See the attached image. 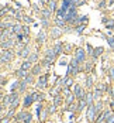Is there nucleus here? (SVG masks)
Listing matches in <instances>:
<instances>
[{
	"label": "nucleus",
	"instance_id": "obj_1",
	"mask_svg": "<svg viewBox=\"0 0 114 123\" xmlns=\"http://www.w3.org/2000/svg\"><path fill=\"white\" fill-rule=\"evenodd\" d=\"M86 119H87L89 123H96V119H97V111H96L94 103H93V105H89V106H87Z\"/></svg>",
	"mask_w": 114,
	"mask_h": 123
},
{
	"label": "nucleus",
	"instance_id": "obj_2",
	"mask_svg": "<svg viewBox=\"0 0 114 123\" xmlns=\"http://www.w3.org/2000/svg\"><path fill=\"white\" fill-rule=\"evenodd\" d=\"M72 91H73V93H75L76 99H83V98H86V93H87V91H85V88L80 85V84H75V85L72 86Z\"/></svg>",
	"mask_w": 114,
	"mask_h": 123
},
{
	"label": "nucleus",
	"instance_id": "obj_3",
	"mask_svg": "<svg viewBox=\"0 0 114 123\" xmlns=\"http://www.w3.org/2000/svg\"><path fill=\"white\" fill-rule=\"evenodd\" d=\"M73 57H75L76 60L80 62V64H82V62L86 61V51H85L83 48H77L75 51V55H73Z\"/></svg>",
	"mask_w": 114,
	"mask_h": 123
},
{
	"label": "nucleus",
	"instance_id": "obj_4",
	"mask_svg": "<svg viewBox=\"0 0 114 123\" xmlns=\"http://www.w3.org/2000/svg\"><path fill=\"white\" fill-rule=\"evenodd\" d=\"M11 58H13L11 49H6V51L0 55V62H6V64H9V62H11Z\"/></svg>",
	"mask_w": 114,
	"mask_h": 123
},
{
	"label": "nucleus",
	"instance_id": "obj_5",
	"mask_svg": "<svg viewBox=\"0 0 114 123\" xmlns=\"http://www.w3.org/2000/svg\"><path fill=\"white\" fill-rule=\"evenodd\" d=\"M47 79H48V75H41L39 78H38L37 81V86L39 89H44V88H47Z\"/></svg>",
	"mask_w": 114,
	"mask_h": 123
},
{
	"label": "nucleus",
	"instance_id": "obj_6",
	"mask_svg": "<svg viewBox=\"0 0 114 123\" xmlns=\"http://www.w3.org/2000/svg\"><path fill=\"white\" fill-rule=\"evenodd\" d=\"M85 86H86V89L87 91H92L93 88H94V82H93V78H92V75H86V81H85Z\"/></svg>",
	"mask_w": 114,
	"mask_h": 123
},
{
	"label": "nucleus",
	"instance_id": "obj_7",
	"mask_svg": "<svg viewBox=\"0 0 114 123\" xmlns=\"http://www.w3.org/2000/svg\"><path fill=\"white\" fill-rule=\"evenodd\" d=\"M76 100H77V99H76L73 92H71V93H68V95L65 96V103H66V106L71 105V103H73V102H76Z\"/></svg>",
	"mask_w": 114,
	"mask_h": 123
},
{
	"label": "nucleus",
	"instance_id": "obj_8",
	"mask_svg": "<svg viewBox=\"0 0 114 123\" xmlns=\"http://www.w3.org/2000/svg\"><path fill=\"white\" fill-rule=\"evenodd\" d=\"M103 52H104V48H103V47H97V48H94V49H93V55H92V57H93V60H94V61H97V58L100 57Z\"/></svg>",
	"mask_w": 114,
	"mask_h": 123
},
{
	"label": "nucleus",
	"instance_id": "obj_9",
	"mask_svg": "<svg viewBox=\"0 0 114 123\" xmlns=\"http://www.w3.org/2000/svg\"><path fill=\"white\" fill-rule=\"evenodd\" d=\"M34 102V98H33V93H30V95H25V98H24V103H23V106L24 108H28L31 103Z\"/></svg>",
	"mask_w": 114,
	"mask_h": 123
},
{
	"label": "nucleus",
	"instance_id": "obj_10",
	"mask_svg": "<svg viewBox=\"0 0 114 123\" xmlns=\"http://www.w3.org/2000/svg\"><path fill=\"white\" fill-rule=\"evenodd\" d=\"M86 102H87V106L89 105H93L96 102L94 96H93V91H87V93H86Z\"/></svg>",
	"mask_w": 114,
	"mask_h": 123
},
{
	"label": "nucleus",
	"instance_id": "obj_11",
	"mask_svg": "<svg viewBox=\"0 0 114 123\" xmlns=\"http://www.w3.org/2000/svg\"><path fill=\"white\" fill-rule=\"evenodd\" d=\"M41 68H42V65L41 64H37V65H34L33 68H31V71H30V74L33 75V76H35L41 72Z\"/></svg>",
	"mask_w": 114,
	"mask_h": 123
},
{
	"label": "nucleus",
	"instance_id": "obj_12",
	"mask_svg": "<svg viewBox=\"0 0 114 123\" xmlns=\"http://www.w3.org/2000/svg\"><path fill=\"white\" fill-rule=\"evenodd\" d=\"M65 111H66V112H71V113H75V112H77V102H73V103L68 105V106L65 108Z\"/></svg>",
	"mask_w": 114,
	"mask_h": 123
},
{
	"label": "nucleus",
	"instance_id": "obj_13",
	"mask_svg": "<svg viewBox=\"0 0 114 123\" xmlns=\"http://www.w3.org/2000/svg\"><path fill=\"white\" fill-rule=\"evenodd\" d=\"M31 68H33V62H30L28 60H25V61L21 64V69H24V71H27V72H30Z\"/></svg>",
	"mask_w": 114,
	"mask_h": 123
},
{
	"label": "nucleus",
	"instance_id": "obj_14",
	"mask_svg": "<svg viewBox=\"0 0 114 123\" xmlns=\"http://www.w3.org/2000/svg\"><path fill=\"white\" fill-rule=\"evenodd\" d=\"M61 102H62V92H61V93H56V95L54 96V105H55L56 108L61 106Z\"/></svg>",
	"mask_w": 114,
	"mask_h": 123
},
{
	"label": "nucleus",
	"instance_id": "obj_15",
	"mask_svg": "<svg viewBox=\"0 0 114 123\" xmlns=\"http://www.w3.org/2000/svg\"><path fill=\"white\" fill-rule=\"evenodd\" d=\"M27 75H28V72L24 71V69H21V68L16 71V76H17V78H20V79H25V78H27Z\"/></svg>",
	"mask_w": 114,
	"mask_h": 123
},
{
	"label": "nucleus",
	"instance_id": "obj_16",
	"mask_svg": "<svg viewBox=\"0 0 114 123\" xmlns=\"http://www.w3.org/2000/svg\"><path fill=\"white\" fill-rule=\"evenodd\" d=\"M33 98H34V102H42V100H44V93H41V92H34V93H33Z\"/></svg>",
	"mask_w": 114,
	"mask_h": 123
},
{
	"label": "nucleus",
	"instance_id": "obj_17",
	"mask_svg": "<svg viewBox=\"0 0 114 123\" xmlns=\"http://www.w3.org/2000/svg\"><path fill=\"white\" fill-rule=\"evenodd\" d=\"M107 76H109L110 84H114V67H110V68H109V71H107Z\"/></svg>",
	"mask_w": 114,
	"mask_h": 123
},
{
	"label": "nucleus",
	"instance_id": "obj_18",
	"mask_svg": "<svg viewBox=\"0 0 114 123\" xmlns=\"http://www.w3.org/2000/svg\"><path fill=\"white\" fill-rule=\"evenodd\" d=\"M21 25L20 24H13L11 25V33H14V34H21Z\"/></svg>",
	"mask_w": 114,
	"mask_h": 123
},
{
	"label": "nucleus",
	"instance_id": "obj_19",
	"mask_svg": "<svg viewBox=\"0 0 114 123\" xmlns=\"http://www.w3.org/2000/svg\"><path fill=\"white\" fill-rule=\"evenodd\" d=\"M17 54H18L20 57H23V58H25V57H27V55L30 54V48H28V47H24V48L21 49V51H18Z\"/></svg>",
	"mask_w": 114,
	"mask_h": 123
},
{
	"label": "nucleus",
	"instance_id": "obj_20",
	"mask_svg": "<svg viewBox=\"0 0 114 123\" xmlns=\"http://www.w3.org/2000/svg\"><path fill=\"white\" fill-rule=\"evenodd\" d=\"M48 10L51 13H54L56 10V3H55V0H49V4H48Z\"/></svg>",
	"mask_w": 114,
	"mask_h": 123
},
{
	"label": "nucleus",
	"instance_id": "obj_21",
	"mask_svg": "<svg viewBox=\"0 0 114 123\" xmlns=\"http://www.w3.org/2000/svg\"><path fill=\"white\" fill-rule=\"evenodd\" d=\"M13 44H14V41H13L11 38H9L7 41H3V43H1V45H3L4 48H10V47H11Z\"/></svg>",
	"mask_w": 114,
	"mask_h": 123
},
{
	"label": "nucleus",
	"instance_id": "obj_22",
	"mask_svg": "<svg viewBox=\"0 0 114 123\" xmlns=\"http://www.w3.org/2000/svg\"><path fill=\"white\" fill-rule=\"evenodd\" d=\"M54 49H55V54H56V55H59V54L63 51V44H61V43H59V44H56V47H55Z\"/></svg>",
	"mask_w": 114,
	"mask_h": 123
},
{
	"label": "nucleus",
	"instance_id": "obj_23",
	"mask_svg": "<svg viewBox=\"0 0 114 123\" xmlns=\"http://www.w3.org/2000/svg\"><path fill=\"white\" fill-rule=\"evenodd\" d=\"M85 25H86V24H79L77 27H76V33H79V34H80V33H83V30H85Z\"/></svg>",
	"mask_w": 114,
	"mask_h": 123
},
{
	"label": "nucleus",
	"instance_id": "obj_24",
	"mask_svg": "<svg viewBox=\"0 0 114 123\" xmlns=\"http://www.w3.org/2000/svg\"><path fill=\"white\" fill-rule=\"evenodd\" d=\"M44 38H45V34H44V31H41V33L38 34V41H39V43H42V41H45Z\"/></svg>",
	"mask_w": 114,
	"mask_h": 123
},
{
	"label": "nucleus",
	"instance_id": "obj_25",
	"mask_svg": "<svg viewBox=\"0 0 114 123\" xmlns=\"http://www.w3.org/2000/svg\"><path fill=\"white\" fill-rule=\"evenodd\" d=\"M31 120H33V116H31V113H28L27 117L24 119V123H31Z\"/></svg>",
	"mask_w": 114,
	"mask_h": 123
},
{
	"label": "nucleus",
	"instance_id": "obj_26",
	"mask_svg": "<svg viewBox=\"0 0 114 123\" xmlns=\"http://www.w3.org/2000/svg\"><path fill=\"white\" fill-rule=\"evenodd\" d=\"M28 61L30 62H35L37 61V54H33L31 57H28Z\"/></svg>",
	"mask_w": 114,
	"mask_h": 123
},
{
	"label": "nucleus",
	"instance_id": "obj_27",
	"mask_svg": "<svg viewBox=\"0 0 114 123\" xmlns=\"http://www.w3.org/2000/svg\"><path fill=\"white\" fill-rule=\"evenodd\" d=\"M7 12H9V9H6V7H3V9L0 10V17H3V16H4V14H6Z\"/></svg>",
	"mask_w": 114,
	"mask_h": 123
},
{
	"label": "nucleus",
	"instance_id": "obj_28",
	"mask_svg": "<svg viewBox=\"0 0 114 123\" xmlns=\"http://www.w3.org/2000/svg\"><path fill=\"white\" fill-rule=\"evenodd\" d=\"M0 123H10V119H9V117L6 116V117H3V119L0 120Z\"/></svg>",
	"mask_w": 114,
	"mask_h": 123
},
{
	"label": "nucleus",
	"instance_id": "obj_29",
	"mask_svg": "<svg viewBox=\"0 0 114 123\" xmlns=\"http://www.w3.org/2000/svg\"><path fill=\"white\" fill-rule=\"evenodd\" d=\"M110 96H111V99L114 100V84H113V88H111V93H110Z\"/></svg>",
	"mask_w": 114,
	"mask_h": 123
},
{
	"label": "nucleus",
	"instance_id": "obj_30",
	"mask_svg": "<svg viewBox=\"0 0 114 123\" xmlns=\"http://www.w3.org/2000/svg\"><path fill=\"white\" fill-rule=\"evenodd\" d=\"M104 6H106V1H104V0H103V1H100V4H99V7H100V9H103Z\"/></svg>",
	"mask_w": 114,
	"mask_h": 123
},
{
	"label": "nucleus",
	"instance_id": "obj_31",
	"mask_svg": "<svg viewBox=\"0 0 114 123\" xmlns=\"http://www.w3.org/2000/svg\"><path fill=\"white\" fill-rule=\"evenodd\" d=\"M23 31H24V34H28V33H30V30H28V27H23Z\"/></svg>",
	"mask_w": 114,
	"mask_h": 123
},
{
	"label": "nucleus",
	"instance_id": "obj_32",
	"mask_svg": "<svg viewBox=\"0 0 114 123\" xmlns=\"http://www.w3.org/2000/svg\"><path fill=\"white\" fill-rule=\"evenodd\" d=\"M25 21H27V23H33V18H30V17H25Z\"/></svg>",
	"mask_w": 114,
	"mask_h": 123
},
{
	"label": "nucleus",
	"instance_id": "obj_33",
	"mask_svg": "<svg viewBox=\"0 0 114 123\" xmlns=\"http://www.w3.org/2000/svg\"><path fill=\"white\" fill-rule=\"evenodd\" d=\"M3 82H4V79H3V78H1V76H0V85H1V84H3Z\"/></svg>",
	"mask_w": 114,
	"mask_h": 123
},
{
	"label": "nucleus",
	"instance_id": "obj_34",
	"mask_svg": "<svg viewBox=\"0 0 114 123\" xmlns=\"http://www.w3.org/2000/svg\"><path fill=\"white\" fill-rule=\"evenodd\" d=\"M0 112H1V105H0Z\"/></svg>",
	"mask_w": 114,
	"mask_h": 123
},
{
	"label": "nucleus",
	"instance_id": "obj_35",
	"mask_svg": "<svg viewBox=\"0 0 114 123\" xmlns=\"http://www.w3.org/2000/svg\"><path fill=\"white\" fill-rule=\"evenodd\" d=\"M113 40H114V36H113Z\"/></svg>",
	"mask_w": 114,
	"mask_h": 123
}]
</instances>
